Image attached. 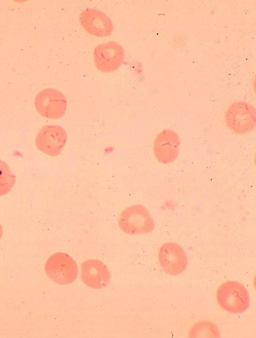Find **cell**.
I'll return each instance as SVG.
<instances>
[{
  "mask_svg": "<svg viewBox=\"0 0 256 338\" xmlns=\"http://www.w3.org/2000/svg\"><path fill=\"white\" fill-rule=\"evenodd\" d=\"M158 260L163 270L171 275L182 273L188 264L184 250L174 242L164 243L160 246L158 251Z\"/></svg>",
  "mask_w": 256,
  "mask_h": 338,
  "instance_id": "obj_7",
  "label": "cell"
},
{
  "mask_svg": "<svg viewBox=\"0 0 256 338\" xmlns=\"http://www.w3.org/2000/svg\"><path fill=\"white\" fill-rule=\"evenodd\" d=\"M47 276L54 282L68 285L74 282L78 276V268L76 261L68 254L56 252L50 255L44 265Z\"/></svg>",
  "mask_w": 256,
  "mask_h": 338,
  "instance_id": "obj_3",
  "label": "cell"
},
{
  "mask_svg": "<svg viewBox=\"0 0 256 338\" xmlns=\"http://www.w3.org/2000/svg\"><path fill=\"white\" fill-rule=\"evenodd\" d=\"M67 140L65 130L60 125H48L38 132L35 139L37 149L50 156L59 155Z\"/></svg>",
  "mask_w": 256,
  "mask_h": 338,
  "instance_id": "obj_8",
  "label": "cell"
},
{
  "mask_svg": "<svg viewBox=\"0 0 256 338\" xmlns=\"http://www.w3.org/2000/svg\"><path fill=\"white\" fill-rule=\"evenodd\" d=\"M34 106L42 116L50 119L62 118L66 110V99L58 89L48 88L40 91L36 96Z\"/></svg>",
  "mask_w": 256,
  "mask_h": 338,
  "instance_id": "obj_5",
  "label": "cell"
},
{
  "mask_svg": "<svg viewBox=\"0 0 256 338\" xmlns=\"http://www.w3.org/2000/svg\"><path fill=\"white\" fill-rule=\"evenodd\" d=\"M224 120L228 127L233 132L243 134L252 130L256 124L255 108L244 102H237L227 109Z\"/></svg>",
  "mask_w": 256,
  "mask_h": 338,
  "instance_id": "obj_4",
  "label": "cell"
},
{
  "mask_svg": "<svg viewBox=\"0 0 256 338\" xmlns=\"http://www.w3.org/2000/svg\"><path fill=\"white\" fill-rule=\"evenodd\" d=\"M2 226L0 224V239L2 237Z\"/></svg>",
  "mask_w": 256,
  "mask_h": 338,
  "instance_id": "obj_14",
  "label": "cell"
},
{
  "mask_svg": "<svg viewBox=\"0 0 256 338\" xmlns=\"http://www.w3.org/2000/svg\"><path fill=\"white\" fill-rule=\"evenodd\" d=\"M80 22L86 32L97 37H108L114 30L111 19L96 9L88 8L82 11L80 16Z\"/></svg>",
  "mask_w": 256,
  "mask_h": 338,
  "instance_id": "obj_11",
  "label": "cell"
},
{
  "mask_svg": "<svg viewBox=\"0 0 256 338\" xmlns=\"http://www.w3.org/2000/svg\"><path fill=\"white\" fill-rule=\"evenodd\" d=\"M16 182V177L9 165L0 159V197L9 193Z\"/></svg>",
  "mask_w": 256,
  "mask_h": 338,
  "instance_id": "obj_13",
  "label": "cell"
},
{
  "mask_svg": "<svg viewBox=\"0 0 256 338\" xmlns=\"http://www.w3.org/2000/svg\"><path fill=\"white\" fill-rule=\"evenodd\" d=\"M118 225L120 230L128 235L150 233L155 228L152 216L140 204L132 205L122 210L118 217Z\"/></svg>",
  "mask_w": 256,
  "mask_h": 338,
  "instance_id": "obj_2",
  "label": "cell"
},
{
  "mask_svg": "<svg viewBox=\"0 0 256 338\" xmlns=\"http://www.w3.org/2000/svg\"><path fill=\"white\" fill-rule=\"evenodd\" d=\"M180 146L178 135L174 130H164L154 139L153 150L155 157L162 164L172 162L178 155Z\"/></svg>",
  "mask_w": 256,
  "mask_h": 338,
  "instance_id": "obj_9",
  "label": "cell"
},
{
  "mask_svg": "<svg viewBox=\"0 0 256 338\" xmlns=\"http://www.w3.org/2000/svg\"><path fill=\"white\" fill-rule=\"evenodd\" d=\"M220 332L217 326L209 321H200L194 324L189 331V336L218 337Z\"/></svg>",
  "mask_w": 256,
  "mask_h": 338,
  "instance_id": "obj_12",
  "label": "cell"
},
{
  "mask_svg": "<svg viewBox=\"0 0 256 338\" xmlns=\"http://www.w3.org/2000/svg\"><path fill=\"white\" fill-rule=\"evenodd\" d=\"M80 278L86 286L100 289L105 288L108 285L110 274L104 262L98 259H90L82 263Z\"/></svg>",
  "mask_w": 256,
  "mask_h": 338,
  "instance_id": "obj_10",
  "label": "cell"
},
{
  "mask_svg": "<svg viewBox=\"0 0 256 338\" xmlns=\"http://www.w3.org/2000/svg\"><path fill=\"white\" fill-rule=\"evenodd\" d=\"M125 56L122 46L111 41L100 43L94 48L93 59L96 68L103 73H110L118 69Z\"/></svg>",
  "mask_w": 256,
  "mask_h": 338,
  "instance_id": "obj_6",
  "label": "cell"
},
{
  "mask_svg": "<svg viewBox=\"0 0 256 338\" xmlns=\"http://www.w3.org/2000/svg\"><path fill=\"white\" fill-rule=\"evenodd\" d=\"M216 296L220 307L230 313L240 314L250 306L248 292L237 281L228 280L221 284L217 289Z\"/></svg>",
  "mask_w": 256,
  "mask_h": 338,
  "instance_id": "obj_1",
  "label": "cell"
}]
</instances>
